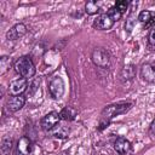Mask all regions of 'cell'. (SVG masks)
Returning a JSON list of instances; mask_svg holds the SVG:
<instances>
[{
	"label": "cell",
	"mask_w": 155,
	"mask_h": 155,
	"mask_svg": "<svg viewBox=\"0 0 155 155\" xmlns=\"http://www.w3.org/2000/svg\"><path fill=\"white\" fill-rule=\"evenodd\" d=\"M59 116L62 120H65V121H71L74 120L76 116H78V110L70 105L68 107H64L61 111H59Z\"/></svg>",
	"instance_id": "9a60e30c"
},
{
	"label": "cell",
	"mask_w": 155,
	"mask_h": 155,
	"mask_svg": "<svg viewBox=\"0 0 155 155\" xmlns=\"http://www.w3.org/2000/svg\"><path fill=\"white\" fill-rule=\"evenodd\" d=\"M13 68H15V71L21 76V78H24V79H30L35 75V65L33 63V61L30 59V57L28 56H22L19 57L15 64H13Z\"/></svg>",
	"instance_id": "7a4b0ae2"
},
{
	"label": "cell",
	"mask_w": 155,
	"mask_h": 155,
	"mask_svg": "<svg viewBox=\"0 0 155 155\" xmlns=\"http://www.w3.org/2000/svg\"><path fill=\"white\" fill-rule=\"evenodd\" d=\"M30 151H31V140H30V138H28L25 136L21 137L17 142L15 155H29Z\"/></svg>",
	"instance_id": "8fae6325"
},
{
	"label": "cell",
	"mask_w": 155,
	"mask_h": 155,
	"mask_svg": "<svg viewBox=\"0 0 155 155\" xmlns=\"http://www.w3.org/2000/svg\"><path fill=\"white\" fill-rule=\"evenodd\" d=\"M148 45L150 48H155V23L150 27L149 35H148Z\"/></svg>",
	"instance_id": "7402d4cb"
},
{
	"label": "cell",
	"mask_w": 155,
	"mask_h": 155,
	"mask_svg": "<svg viewBox=\"0 0 155 155\" xmlns=\"http://www.w3.org/2000/svg\"><path fill=\"white\" fill-rule=\"evenodd\" d=\"M48 92L53 99H59L64 94V81L59 76L52 78L48 84Z\"/></svg>",
	"instance_id": "277c9868"
},
{
	"label": "cell",
	"mask_w": 155,
	"mask_h": 155,
	"mask_svg": "<svg viewBox=\"0 0 155 155\" xmlns=\"http://www.w3.org/2000/svg\"><path fill=\"white\" fill-rule=\"evenodd\" d=\"M11 63H12V59L8 56H2L0 58V74H5L10 69Z\"/></svg>",
	"instance_id": "ffe728a7"
},
{
	"label": "cell",
	"mask_w": 155,
	"mask_h": 155,
	"mask_svg": "<svg viewBox=\"0 0 155 155\" xmlns=\"http://www.w3.org/2000/svg\"><path fill=\"white\" fill-rule=\"evenodd\" d=\"M137 19H138V17H136L134 11H132V12L128 15V17H127V19H126V22H125V30H126L127 33H131V31L133 30V28L136 27Z\"/></svg>",
	"instance_id": "ac0fdd59"
},
{
	"label": "cell",
	"mask_w": 155,
	"mask_h": 155,
	"mask_svg": "<svg viewBox=\"0 0 155 155\" xmlns=\"http://www.w3.org/2000/svg\"><path fill=\"white\" fill-rule=\"evenodd\" d=\"M27 87H28V80L24 78H18L10 82L8 93L11 96H21L23 92H25Z\"/></svg>",
	"instance_id": "8992f818"
},
{
	"label": "cell",
	"mask_w": 155,
	"mask_h": 155,
	"mask_svg": "<svg viewBox=\"0 0 155 155\" xmlns=\"http://www.w3.org/2000/svg\"><path fill=\"white\" fill-rule=\"evenodd\" d=\"M59 120H61V116H59V113L57 111H51L48 114H46L45 116H42V119L40 120V126L44 131L48 132L51 130H53L58 124H59Z\"/></svg>",
	"instance_id": "5b68a950"
},
{
	"label": "cell",
	"mask_w": 155,
	"mask_h": 155,
	"mask_svg": "<svg viewBox=\"0 0 155 155\" xmlns=\"http://www.w3.org/2000/svg\"><path fill=\"white\" fill-rule=\"evenodd\" d=\"M149 132L151 136H155V119L153 120V122L150 124V127H149Z\"/></svg>",
	"instance_id": "cb8c5ba5"
},
{
	"label": "cell",
	"mask_w": 155,
	"mask_h": 155,
	"mask_svg": "<svg viewBox=\"0 0 155 155\" xmlns=\"http://www.w3.org/2000/svg\"><path fill=\"white\" fill-rule=\"evenodd\" d=\"M109 16H110V18L114 21V22H117L119 19H121V16H122V13L115 7V6H113V7H110L109 10H108V12H107Z\"/></svg>",
	"instance_id": "44dd1931"
},
{
	"label": "cell",
	"mask_w": 155,
	"mask_h": 155,
	"mask_svg": "<svg viewBox=\"0 0 155 155\" xmlns=\"http://www.w3.org/2000/svg\"><path fill=\"white\" fill-rule=\"evenodd\" d=\"M25 104V97L23 94L21 96H11L8 97L6 104H5V109L8 113H16L19 109H22Z\"/></svg>",
	"instance_id": "52a82bcc"
},
{
	"label": "cell",
	"mask_w": 155,
	"mask_h": 155,
	"mask_svg": "<svg viewBox=\"0 0 155 155\" xmlns=\"http://www.w3.org/2000/svg\"><path fill=\"white\" fill-rule=\"evenodd\" d=\"M85 12H86L87 15H90V16L96 15V13L99 12V5H98L96 1H93V0L87 1V2L85 4Z\"/></svg>",
	"instance_id": "d6986e66"
},
{
	"label": "cell",
	"mask_w": 155,
	"mask_h": 155,
	"mask_svg": "<svg viewBox=\"0 0 155 155\" xmlns=\"http://www.w3.org/2000/svg\"><path fill=\"white\" fill-rule=\"evenodd\" d=\"M138 21L145 25H149V24H154L155 23V13L151 12V11H148V10H144L142 11L139 15H138Z\"/></svg>",
	"instance_id": "2e32d148"
},
{
	"label": "cell",
	"mask_w": 155,
	"mask_h": 155,
	"mask_svg": "<svg viewBox=\"0 0 155 155\" xmlns=\"http://www.w3.org/2000/svg\"><path fill=\"white\" fill-rule=\"evenodd\" d=\"M136 75V67L133 64L125 65L120 71V80L121 81H130Z\"/></svg>",
	"instance_id": "4fadbf2b"
},
{
	"label": "cell",
	"mask_w": 155,
	"mask_h": 155,
	"mask_svg": "<svg viewBox=\"0 0 155 155\" xmlns=\"http://www.w3.org/2000/svg\"><path fill=\"white\" fill-rule=\"evenodd\" d=\"M58 155H69V151H67V150H64V151H62V153H59Z\"/></svg>",
	"instance_id": "d4e9b609"
},
{
	"label": "cell",
	"mask_w": 155,
	"mask_h": 155,
	"mask_svg": "<svg viewBox=\"0 0 155 155\" xmlns=\"http://www.w3.org/2000/svg\"><path fill=\"white\" fill-rule=\"evenodd\" d=\"M132 108V103H115V104H110L107 105L101 114V119H99V130L105 128L109 122L117 115L125 114L126 111H128Z\"/></svg>",
	"instance_id": "6da1fadb"
},
{
	"label": "cell",
	"mask_w": 155,
	"mask_h": 155,
	"mask_svg": "<svg viewBox=\"0 0 155 155\" xmlns=\"http://www.w3.org/2000/svg\"><path fill=\"white\" fill-rule=\"evenodd\" d=\"M91 59L93 64L97 65L98 68L107 69L110 67V54L105 48H102V47L94 48L91 53Z\"/></svg>",
	"instance_id": "3957f363"
},
{
	"label": "cell",
	"mask_w": 155,
	"mask_h": 155,
	"mask_svg": "<svg viewBox=\"0 0 155 155\" xmlns=\"http://www.w3.org/2000/svg\"><path fill=\"white\" fill-rule=\"evenodd\" d=\"M114 21L110 18V16L105 12L99 15L94 21H93V27L98 30H108L114 25Z\"/></svg>",
	"instance_id": "9c48e42d"
},
{
	"label": "cell",
	"mask_w": 155,
	"mask_h": 155,
	"mask_svg": "<svg viewBox=\"0 0 155 155\" xmlns=\"http://www.w3.org/2000/svg\"><path fill=\"white\" fill-rule=\"evenodd\" d=\"M140 78L147 82H155V65L143 64L140 68Z\"/></svg>",
	"instance_id": "7c38bea8"
},
{
	"label": "cell",
	"mask_w": 155,
	"mask_h": 155,
	"mask_svg": "<svg viewBox=\"0 0 155 155\" xmlns=\"http://www.w3.org/2000/svg\"><path fill=\"white\" fill-rule=\"evenodd\" d=\"M50 132H51L52 137H54V138L65 139V138H68L70 130H69V127L65 126V125H57V126H56L53 130H51Z\"/></svg>",
	"instance_id": "5bb4252c"
},
{
	"label": "cell",
	"mask_w": 155,
	"mask_h": 155,
	"mask_svg": "<svg viewBox=\"0 0 155 155\" xmlns=\"http://www.w3.org/2000/svg\"><path fill=\"white\" fill-rule=\"evenodd\" d=\"M12 145H13L12 138H10V137H4L2 140H1V147H0L1 154H2V155H8L10 151H11V149H12Z\"/></svg>",
	"instance_id": "e0dca14e"
},
{
	"label": "cell",
	"mask_w": 155,
	"mask_h": 155,
	"mask_svg": "<svg viewBox=\"0 0 155 155\" xmlns=\"http://www.w3.org/2000/svg\"><path fill=\"white\" fill-rule=\"evenodd\" d=\"M114 149L116 153H119L120 155H132V145L131 142L127 140L124 137H117L114 142Z\"/></svg>",
	"instance_id": "ba28073f"
},
{
	"label": "cell",
	"mask_w": 155,
	"mask_h": 155,
	"mask_svg": "<svg viewBox=\"0 0 155 155\" xmlns=\"http://www.w3.org/2000/svg\"><path fill=\"white\" fill-rule=\"evenodd\" d=\"M128 5H130V2L126 1V0H120V1H116V2H115V7H116L121 13H124V12L128 8Z\"/></svg>",
	"instance_id": "603a6c76"
},
{
	"label": "cell",
	"mask_w": 155,
	"mask_h": 155,
	"mask_svg": "<svg viewBox=\"0 0 155 155\" xmlns=\"http://www.w3.org/2000/svg\"><path fill=\"white\" fill-rule=\"evenodd\" d=\"M27 33V27L24 23H17L13 27H11L6 31V39L10 41H15L19 38H22Z\"/></svg>",
	"instance_id": "30bf717a"
}]
</instances>
